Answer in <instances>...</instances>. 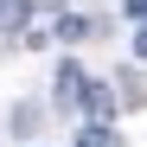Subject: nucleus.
Returning a JSON list of instances; mask_svg holds the SVG:
<instances>
[{"label":"nucleus","instance_id":"nucleus-1","mask_svg":"<svg viewBox=\"0 0 147 147\" xmlns=\"http://www.w3.org/2000/svg\"><path fill=\"white\" fill-rule=\"evenodd\" d=\"M83 96H90V77L77 64H58V109H83Z\"/></svg>","mask_w":147,"mask_h":147},{"label":"nucleus","instance_id":"nucleus-2","mask_svg":"<svg viewBox=\"0 0 147 147\" xmlns=\"http://www.w3.org/2000/svg\"><path fill=\"white\" fill-rule=\"evenodd\" d=\"M83 115L109 128V121H115V90H109V83H90V96H83Z\"/></svg>","mask_w":147,"mask_h":147},{"label":"nucleus","instance_id":"nucleus-3","mask_svg":"<svg viewBox=\"0 0 147 147\" xmlns=\"http://www.w3.org/2000/svg\"><path fill=\"white\" fill-rule=\"evenodd\" d=\"M77 147H115V128H102V121H83V128H77Z\"/></svg>","mask_w":147,"mask_h":147},{"label":"nucleus","instance_id":"nucleus-4","mask_svg":"<svg viewBox=\"0 0 147 147\" xmlns=\"http://www.w3.org/2000/svg\"><path fill=\"white\" fill-rule=\"evenodd\" d=\"M58 38H70V45H77V38H90V19H77V13H64V19H58Z\"/></svg>","mask_w":147,"mask_h":147},{"label":"nucleus","instance_id":"nucleus-5","mask_svg":"<svg viewBox=\"0 0 147 147\" xmlns=\"http://www.w3.org/2000/svg\"><path fill=\"white\" fill-rule=\"evenodd\" d=\"M0 13H7L13 26H26V13H32V0H0Z\"/></svg>","mask_w":147,"mask_h":147},{"label":"nucleus","instance_id":"nucleus-6","mask_svg":"<svg viewBox=\"0 0 147 147\" xmlns=\"http://www.w3.org/2000/svg\"><path fill=\"white\" fill-rule=\"evenodd\" d=\"M121 13H128L134 26H147V0H121Z\"/></svg>","mask_w":147,"mask_h":147},{"label":"nucleus","instance_id":"nucleus-7","mask_svg":"<svg viewBox=\"0 0 147 147\" xmlns=\"http://www.w3.org/2000/svg\"><path fill=\"white\" fill-rule=\"evenodd\" d=\"M134 58H147V26H141V32H134Z\"/></svg>","mask_w":147,"mask_h":147}]
</instances>
